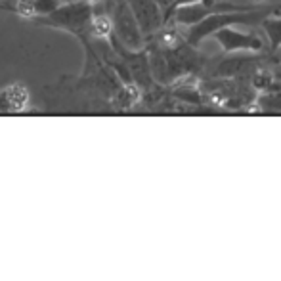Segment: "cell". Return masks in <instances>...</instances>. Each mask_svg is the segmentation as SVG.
I'll return each mask as SVG.
<instances>
[{
	"label": "cell",
	"mask_w": 281,
	"mask_h": 281,
	"mask_svg": "<svg viewBox=\"0 0 281 281\" xmlns=\"http://www.w3.org/2000/svg\"><path fill=\"white\" fill-rule=\"evenodd\" d=\"M29 94L21 84H10L0 90V111H23Z\"/></svg>",
	"instance_id": "6da1fadb"
},
{
	"label": "cell",
	"mask_w": 281,
	"mask_h": 281,
	"mask_svg": "<svg viewBox=\"0 0 281 281\" xmlns=\"http://www.w3.org/2000/svg\"><path fill=\"white\" fill-rule=\"evenodd\" d=\"M94 31L98 37H106L111 31V23H109L108 17H96L94 19Z\"/></svg>",
	"instance_id": "7a4b0ae2"
},
{
	"label": "cell",
	"mask_w": 281,
	"mask_h": 281,
	"mask_svg": "<svg viewBox=\"0 0 281 281\" xmlns=\"http://www.w3.org/2000/svg\"><path fill=\"white\" fill-rule=\"evenodd\" d=\"M178 2H190V0H178Z\"/></svg>",
	"instance_id": "3957f363"
}]
</instances>
